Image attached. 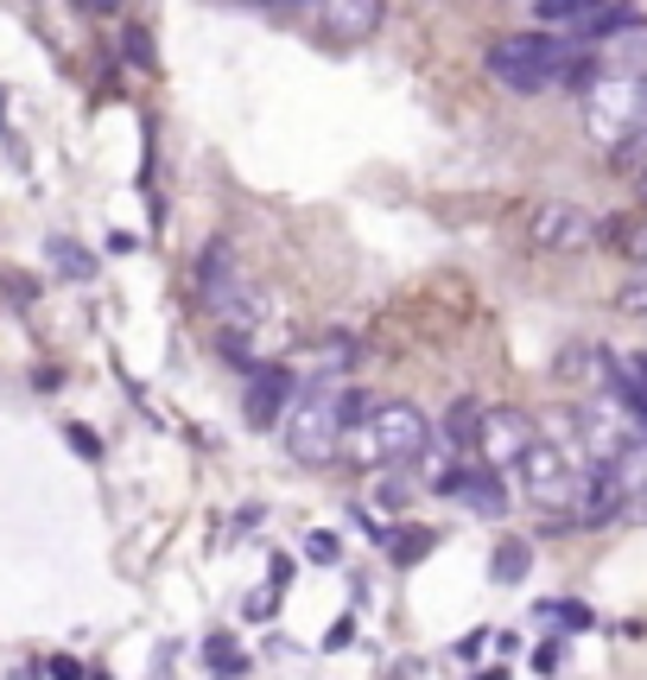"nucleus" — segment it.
Segmentation results:
<instances>
[{
  "label": "nucleus",
  "instance_id": "nucleus-1",
  "mask_svg": "<svg viewBox=\"0 0 647 680\" xmlns=\"http://www.w3.org/2000/svg\"><path fill=\"white\" fill-rule=\"evenodd\" d=\"M362 414H368V401H362L356 388H343V381H312V388H298L286 426H280L292 464H305V471L337 464V458H343V439H350V426H356Z\"/></svg>",
  "mask_w": 647,
  "mask_h": 680
},
{
  "label": "nucleus",
  "instance_id": "nucleus-23",
  "mask_svg": "<svg viewBox=\"0 0 647 680\" xmlns=\"http://www.w3.org/2000/svg\"><path fill=\"white\" fill-rule=\"evenodd\" d=\"M305 560H318V567H337V560H343V541H337L330 529L305 534Z\"/></svg>",
  "mask_w": 647,
  "mask_h": 680
},
{
  "label": "nucleus",
  "instance_id": "nucleus-3",
  "mask_svg": "<svg viewBox=\"0 0 647 680\" xmlns=\"http://www.w3.org/2000/svg\"><path fill=\"white\" fill-rule=\"evenodd\" d=\"M577 58L584 51H572L565 38H552V33H502L489 45V76L508 83L514 96H539V89L565 83Z\"/></svg>",
  "mask_w": 647,
  "mask_h": 680
},
{
  "label": "nucleus",
  "instance_id": "nucleus-10",
  "mask_svg": "<svg viewBox=\"0 0 647 680\" xmlns=\"http://www.w3.org/2000/svg\"><path fill=\"white\" fill-rule=\"evenodd\" d=\"M615 509H628L622 490H615V477L610 471H597V464H584L577 496H572V522L577 529H603V522H615Z\"/></svg>",
  "mask_w": 647,
  "mask_h": 680
},
{
  "label": "nucleus",
  "instance_id": "nucleus-22",
  "mask_svg": "<svg viewBox=\"0 0 647 680\" xmlns=\"http://www.w3.org/2000/svg\"><path fill=\"white\" fill-rule=\"evenodd\" d=\"M121 51H127V64L159 71V58H152V33H141V26H127V33H121Z\"/></svg>",
  "mask_w": 647,
  "mask_h": 680
},
{
  "label": "nucleus",
  "instance_id": "nucleus-24",
  "mask_svg": "<svg viewBox=\"0 0 647 680\" xmlns=\"http://www.w3.org/2000/svg\"><path fill=\"white\" fill-rule=\"evenodd\" d=\"M615 305H622V312H635V318H647V262H642V274L615 293Z\"/></svg>",
  "mask_w": 647,
  "mask_h": 680
},
{
  "label": "nucleus",
  "instance_id": "nucleus-25",
  "mask_svg": "<svg viewBox=\"0 0 647 680\" xmlns=\"http://www.w3.org/2000/svg\"><path fill=\"white\" fill-rule=\"evenodd\" d=\"M273 605H280V585H260V592H248V605H242V610H248L254 623H267V617H273Z\"/></svg>",
  "mask_w": 647,
  "mask_h": 680
},
{
  "label": "nucleus",
  "instance_id": "nucleus-34",
  "mask_svg": "<svg viewBox=\"0 0 647 680\" xmlns=\"http://www.w3.org/2000/svg\"><path fill=\"white\" fill-rule=\"evenodd\" d=\"M642 197H647V172H642Z\"/></svg>",
  "mask_w": 647,
  "mask_h": 680
},
{
  "label": "nucleus",
  "instance_id": "nucleus-11",
  "mask_svg": "<svg viewBox=\"0 0 647 680\" xmlns=\"http://www.w3.org/2000/svg\"><path fill=\"white\" fill-rule=\"evenodd\" d=\"M350 363H356V338H337V331H330V338H324L318 350H305V363H292V376L312 388V381H337V376H350Z\"/></svg>",
  "mask_w": 647,
  "mask_h": 680
},
{
  "label": "nucleus",
  "instance_id": "nucleus-8",
  "mask_svg": "<svg viewBox=\"0 0 647 680\" xmlns=\"http://www.w3.org/2000/svg\"><path fill=\"white\" fill-rule=\"evenodd\" d=\"M476 452L489 471H514L521 458L534 452V420L521 408H483V433H476Z\"/></svg>",
  "mask_w": 647,
  "mask_h": 680
},
{
  "label": "nucleus",
  "instance_id": "nucleus-9",
  "mask_svg": "<svg viewBox=\"0 0 647 680\" xmlns=\"http://www.w3.org/2000/svg\"><path fill=\"white\" fill-rule=\"evenodd\" d=\"M318 33L330 45H368L381 33V0H318Z\"/></svg>",
  "mask_w": 647,
  "mask_h": 680
},
{
  "label": "nucleus",
  "instance_id": "nucleus-12",
  "mask_svg": "<svg viewBox=\"0 0 647 680\" xmlns=\"http://www.w3.org/2000/svg\"><path fill=\"white\" fill-rule=\"evenodd\" d=\"M603 58L615 64V76H647V20L603 38Z\"/></svg>",
  "mask_w": 647,
  "mask_h": 680
},
{
  "label": "nucleus",
  "instance_id": "nucleus-27",
  "mask_svg": "<svg viewBox=\"0 0 647 680\" xmlns=\"http://www.w3.org/2000/svg\"><path fill=\"white\" fill-rule=\"evenodd\" d=\"M559 661H565V643H552V636H546V643L534 648V675H559Z\"/></svg>",
  "mask_w": 647,
  "mask_h": 680
},
{
  "label": "nucleus",
  "instance_id": "nucleus-13",
  "mask_svg": "<svg viewBox=\"0 0 647 680\" xmlns=\"http://www.w3.org/2000/svg\"><path fill=\"white\" fill-rule=\"evenodd\" d=\"M610 477H615V490H622V502L635 509V502H647V439H635L628 452L610 464Z\"/></svg>",
  "mask_w": 647,
  "mask_h": 680
},
{
  "label": "nucleus",
  "instance_id": "nucleus-18",
  "mask_svg": "<svg viewBox=\"0 0 647 680\" xmlns=\"http://www.w3.org/2000/svg\"><path fill=\"white\" fill-rule=\"evenodd\" d=\"M476 433H483V401H451V414H444V452L451 446L476 452Z\"/></svg>",
  "mask_w": 647,
  "mask_h": 680
},
{
  "label": "nucleus",
  "instance_id": "nucleus-28",
  "mask_svg": "<svg viewBox=\"0 0 647 680\" xmlns=\"http://www.w3.org/2000/svg\"><path fill=\"white\" fill-rule=\"evenodd\" d=\"M350 643H356V617H337V623L324 630V648L337 655V648H350Z\"/></svg>",
  "mask_w": 647,
  "mask_h": 680
},
{
  "label": "nucleus",
  "instance_id": "nucleus-2",
  "mask_svg": "<svg viewBox=\"0 0 647 680\" xmlns=\"http://www.w3.org/2000/svg\"><path fill=\"white\" fill-rule=\"evenodd\" d=\"M426 446H431L426 414H419L413 401H381V408H368V414L350 426L343 458H350L356 471H388V464H413V458H426Z\"/></svg>",
  "mask_w": 647,
  "mask_h": 680
},
{
  "label": "nucleus",
  "instance_id": "nucleus-6",
  "mask_svg": "<svg viewBox=\"0 0 647 680\" xmlns=\"http://www.w3.org/2000/svg\"><path fill=\"white\" fill-rule=\"evenodd\" d=\"M597 235H603V229H597V217H590L584 204L546 197V204H534V210H527V242H534V248H546V255H584Z\"/></svg>",
  "mask_w": 647,
  "mask_h": 680
},
{
  "label": "nucleus",
  "instance_id": "nucleus-14",
  "mask_svg": "<svg viewBox=\"0 0 647 680\" xmlns=\"http://www.w3.org/2000/svg\"><path fill=\"white\" fill-rule=\"evenodd\" d=\"M527 567H534V541H521V534L496 541V560H489L496 585H521V579H527Z\"/></svg>",
  "mask_w": 647,
  "mask_h": 680
},
{
  "label": "nucleus",
  "instance_id": "nucleus-20",
  "mask_svg": "<svg viewBox=\"0 0 647 680\" xmlns=\"http://www.w3.org/2000/svg\"><path fill=\"white\" fill-rule=\"evenodd\" d=\"M539 623H559V630H597V610L577 605V598H546V605H534Z\"/></svg>",
  "mask_w": 647,
  "mask_h": 680
},
{
  "label": "nucleus",
  "instance_id": "nucleus-7",
  "mask_svg": "<svg viewBox=\"0 0 647 680\" xmlns=\"http://www.w3.org/2000/svg\"><path fill=\"white\" fill-rule=\"evenodd\" d=\"M298 401V376L292 363H254L248 388H242V414H248V433H280Z\"/></svg>",
  "mask_w": 647,
  "mask_h": 680
},
{
  "label": "nucleus",
  "instance_id": "nucleus-19",
  "mask_svg": "<svg viewBox=\"0 0 647 680\" xmlns=\"http://www.w3.org/2000/svg\"><path fill=\"white\" fill-rule=\"evenodd\" d=\"M204 661H210V675H216V680H235V675H248V655L235 648V636H229V630H216L210 643H204Z\"/></svg>",
  "mask_w": 647,
  "mask_h": 680
},
{
  "label": "nucleus",
  "instance_id": "nucleus-29",
  "mask_svg": "<svg viewBox=\"0 0 647 680\" xmlns=\"http://www.w3.org/2000/svg\"><path fill=\"white\" fill-rule=\"evenodd\" d=\"M45 675H51V680H89V675H83V661H71V655H58V661H45Z\"/></svg>",
  "mask_w": 647,
  "mask_h": 680
},
{
  "label": "nucleus",
  "instance_id": "nucleus-16",
  "mask_svg": "<svg viewBox=\"0 0 647 680\" xmlns=\"http://www.w3.org/2000/svg\"><path fill=\"white\" fill-rule=\"evenodd\" d=\"M610 0H534V20H539V33L546 26H584L590 13H603Z\"/></svg>",
  "mask_w": 647,
  "mask_h": 680
},
{
  "label": "nucleus",
  "instance_id": "nucleus-15",
  "mask_svg": "<svg viewBox=\"0 0 647 680\" xmlns=\"http://www.w3.org/2000/svg\"><path fill=\"white\" fill-rule=\"evenodd\" d=\"M419 496V477L406 471V464H394V471H381L375 477V509H388V515H406V502Z\"/></svg>",
  "mask_w": 647,
  "mask_h": 680
},
{
  "label": "nucleus",
  "instance_id": "nucleus-31",
  "mask_svg": "<svg viewBox=\"0 0 647 680\" xmlns=\"http://www.w3.org/2000/svg\"><path fill=\"white\" fill-rule=\"evenodd\" d=\"M286 579H292V560H286V554H273V572H267V585H286Z\"/></svg>",
  "mask_w": 647,
  "mask_h": 680
},
{
  "label": "nucleus",
  "instance_id": "nucleus-30",
  "mask_svg": "<svg viewBox=\"0 0 647 680\" xmlns=\"http://www.w3.org/2000/svg\"><path fill=\"white\" fill-rule=\"evenodd\" d=\"M71 7H83V13H96V20H108V13H121V0H71Z\"/></svg>",
  "mask_w": 647,
  "mask_h": 680
},
{
  "label": "nucleus",
  "instance_id": "nucleus-26",
  "mask_svg": "<svg viewBox=\"0 0 647 680\" xmlns=\"http://www.w3.org/2000/svg\"><path fill=\"white\" fill-rule=\"evenodd\" d=\"M64 439H71V452H83V458H89V464L102 458V439H96L89 426H64Z\"/></svg>",
  "mask_w": 647,
  "mask_h": 680
},
{
  "label": "nucleus",
  "instance_id": "nucleus-35",
  "mask_svg": "<svg viewBox=\"0 0 647 680\" xmlns=\"http://www.w3.org/2000/svg\"><path fill=\"white\" fill-rule=\"evenodd\" d=\"M642 96H647V76H642Z\"/></svg>",
  "mask_w": 647,
  "mask_h": 680
},
{
  "label": "nucleus",
  "instance_id": "nucleus-32",
  "mask_svg": "<svg viewBox=\"0 0 647 680\" xmlns=\"http://www.w3.org/2000/svg\"><path fill=\"white\" fill-rule=\"evenodd\" d=\"M483 680H508V668H489V675H483Z\"/></svg>",
  "mask_w": 647,
  "mask_h": 680
},
{
  "label": "nucleus",
  "instance_id": "nucleus-5",
  "mask_svg": "<svg viewBox=\"0 0 647 680\" xmlns=\"http://www.w3.org/2000/svg\"><path fill=\"white\" fill-rule=\"evenodd\" d=\"M521 471V490H527V502L534 509H552V515H572V496H577V471L572 458H565V446H552V439H534V452L514 464Z\"/></svg>",
  "mask_w": 647,
  "mask_h": 680
},
{
  "label": "nucleus",
  "instance_id": "nucleus-4",
  "mask_svg": "<svg viewBox=\"0 0 647 680\" xmlns=\"http://www.w3.org/2000/svg\"><path fill=\"white\" fill-rule=\"evenodd\" d=\"M584 127L597 147H635L647 134V96H642V76H603L590 96H584Z\"/></svg>",
  "mask_w": 647,
  "mask_h": 680
},
{
  "label": "nucleus",
  "instance_id": "nucleus-33",
  "mask_svg": "<svg viewBox=\"0 0 647 680\" xmlns=\"http://www.w3.org/2000/svg\"><path fill=\"white\" fill-rule=\"evenodd\" d=\"M628 153H647V134H642V141H635V147H628Z\"/></svg>",
  "mask_w": 647,
  "mask_h": 680
},
{
  "label": "nucleus",
  "instance_id": "nucleus-21",
  "mask_svg": "<svg viewBox=\"0 0 647 680\" xmlns=\"http://www.w3.org/2000/svg\"><path fill=\"white\" fill-rule=\"evenodd\" d=\"M388 554H394V567H413V560H426L431 554V534L426 529H400V534H388Z\"/></svg>",
  "mask_w": 647,
  "mask_h": 680
},
{
  "label": "nucleus",
  "instance_id": "nucleus-17",
  "mask_svg": "<svg viewBox=\"0 0 647 680\" xmlns=\"http://www.w3.org/2000/svg\"><path fill=\"white\" fill-rule=\"evenodd\" d=\"M45 255L58 262V274H64V280H96V255H89L83 242H71V235H51V242H45Z\"/></svg>",
  "mask_w": 647,
  "mask_h": 680
}]
</instances>
